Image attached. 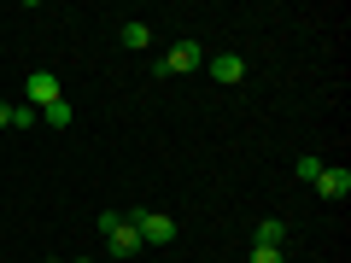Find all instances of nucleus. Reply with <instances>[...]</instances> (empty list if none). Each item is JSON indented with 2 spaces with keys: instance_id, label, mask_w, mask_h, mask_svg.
<instances>
[{
  "instance_id": "obj_1",
  "label": "nucleus",
  "mask_w": 351,
  "mask_h": 263,
  "mask_svg": "<svg viewBox=\"0 0 351 263\" xmlns=\"http://www.w3.org/2000/svg\"><path fill=\"white\" fill-rule=\"evenodd\" d=\"M100 234H106V251H112V258H135V251H147L141 234H135V223H129L123 211H100Z\"/></svg>"
},
{
  "instance_id": "obj_9",
  "label": "nucleus",
  "mask_w": 351,
  "mask_h": 263,
  "mask_svg": "<svg viewBox=\"0 0 351 263\" xmlns=\"http://www.w3.org/2000/svg\"><path fill=\"white\" fill-rule=\"evenodd\" d=\"M71 100H53V105H41V123H53V129H71Z\"/></svg>"
},
{
  "instance_id": "obj_14",
  "label": "nucleus",
  "mask_w": 351,
  "mask_h": 263,
  "mask_svg": "<svg viewBox=\"0 0 351 263\" xmlns=\"http://www.w3.org/2000/svg\"><path fill=\"white\" fill-rule=\"evenodd\" d=\"M76 263H94V258H76Z\"/></svg>"
},
{
  "instance_id": "obj_15",
  "label": "nucleus",
  "mask_w": 351,
  "mask_h": 263,
  "mask_svg": "<svg viewBox=\"0 0 351 263\" xmlns=\"http://www.w3.org/2000/svg\"><path fill=\"white\" fill-rule=\"evenodd\" d=\"M47 263H64V258H47Z\"/></svg>"
},
{
  "instance_id": "obj_13",
  "label": "nucleus",
  "mask_w": 351,
  "mask_h": 263,
  "mask_svg": "<svg viewBox=\"0 0 351 263\" xmlns=\"http://www.w3.org/2000/svg\"><path fill=\"white\" fill-rule=\"evenodd\" d=\"M0 129H12V100H0Z\"/></svg>"
},
{
  "instance_id": "obj_5",
  "label": "nucleus",
  "mask_w": 351,
  "mask_h": 263,
  "mask_svg": "<svg viewBox=\"0 0 351 263\" xmlns=\"http://www.w3.org/2000/svg\"><path fill=\"white\" fill-rule=\"evenodd\" d=\"M316 193H322V199H346V193H351V170H346V164H322Z\"/></svg>"
},
{
  "instance_id": "obj_10",
  "label": "nucleus",
  "mask_w": 351,
  "mask_h": 263,
  "mask_svg": "<svg viewBox=\"0 0 351 263\" xmlns=\"http://www.w3.org/2000/svg\"><path fill=\"white\" fill-rule=\"evenodd\" d=\"M293 175H299V181H316V175H322V158H311V152L293 158Z\"/></svg>"
},
{
  "instance_id": "obj_2",
  "label": "nucleus",
  "mask_w": 351,
  "mask_h": 263,
  "mask_svg": "<svg viewBox=\"0 0 351 263\" xmlns=\"http://www.w3.org/2000/svg\"><path fill=\"white\" fill-rule=\"evenodd\" d=\"M123 216L135 223L141 246H170V240H176V216H164V211H147V205H135V211H123Z\"/></svg>"
},
{
  "instance_id": "obj_6",
  "label": "nucleus",
  "mask_w": 351,
  "mask_h": 263,
  "mask_svg": "<svg viewBox=\"0 0 351 263\" xmlns=\"http://www.w3.org/2000/svg\"><path fill=\"white\" fill-rule=\"evenodd\" d=\"M205 71H211L217 82H240V76H246V59H240V53H217V59H205Z\"/></svg>"
},
{
  "instance_id": "obj_3",
  "label": "nucleus",
  "mask_w": 351,
  "mask_h": 263,
  "mask_svg": "<svg viewBox=\"0 0 351 263\" xmlns=\"http://www.w3.org/2000/svg\"><path fill=\"white\" fill-rule=\"evenodd\" d=\"M193 64H205L199 59V41H176L164 59H152V76H182V71H193Z\"/></svg>"
},
{
  "instance_id": "obj_12",
  "label": "nucleus",
  "mask_w": 351,
  "mask_h": 263,
  "mask_svg": "<svg viewBox=\"0 0 351 263\" xmlns=\"http://www.w3.org/2000/svg\"><path fill=\"white\" fill-rule=\"evenodd\" d=\"M29 123H41L36 105H12V129H29Z\"/></svg>"
},
{
  "instance_id": "obj_8",
  "label": "nucleus",
  "mask_w": 351,
  "mask_h": 263,
  "mask_svg": "<svg viewBox=\"0 0 351 263\" xmlns=\"http://www.w3.org/2000/svg\"><path fill=\"white\" fill-rule=\"evenodd\" d=\"M117 41H123V47H129V53H141V47H152V29H147V24H141V18H129V24H123V29H117Z\"/></svg>"
},
{
  "instance_id": "obj_11",
  "label": "nucleus",
  "mask_w": 351,
  "mask_h": 263,
  "mask_svg": "<svg viewBox=\"0 0 351 263\" xmlns=\"http://www.w3.org/2000/svg\"><path fill=\"white\" fill-rule=\"evenodd\" d=\"M246 263H287V251H269V246H252Z\"/></svg>"
},
{
  "instance_id": "obj_4",
  "label": "nucleus",
  "mask_w": 351,
  "mask_h": 263,
  "mask_svg": "<svg viewBox=\"0 0 351 263\" xmlns=\"http://www.w3.org/2000/svg\"><path fill=\"white\" fill-rule=\"evenodd\" d=\"M24 100L36 105V112H41V105H53V100H64V94H59V76H53V71H29L24 76Z\"/></svg>"
},
{
  "instance_id": "obj_7",
  "label": "nucleus",
  "mask_w": 351,
  "mask_h": 263,
  "mask_svg": "<svg viewBox=\"0 0 351 263\" xmlns=\"http://www.w3.org/2000/svg\"><path fill=\"white\" fill-rule=\"evenodd\" d=\"M252 246H269V251H281V246H287V223H276V216H269V223H258Z\"/></svg>"
}]
</instances>
